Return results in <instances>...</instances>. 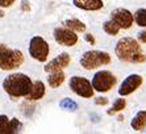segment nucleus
Listing matches in <instances>:
<instances>
[{
  "label": "nucleus",
  "instance_id": "obj_1",
  "mask_svg": "<svg viewBox=\"0 0 146 134\" xmlns=\"http://www.w3.org/2000/svg\"><path fill=\"white\" fill-rule=\"evenodd\" d=\"M115 53L120 60L129 63H142L146 60L145 54L141 50V46L134 38L124 37L117 42Z\"/></svg>",
  "mask_w": 146,
  "mask_h": 134
},
{
  "label": "nucleus",
  "instance_id": "obj_2",
  "mask_svg": "<svg viewBox=\"0 0 146 134\" xmlns=\"http://www.w3.org/2000/svg\"><path fill=\"white\" fill-rule=\"evenodd\" d=\"M33 83L31 78L25 74H12L7 76L3 82V88L12 97H27V95L32 91Z\"/></svg>",
  "mask_w": 146,
  "mask_h": 134
},
{
  "label": "nucleus",
  "instance_id": "obj_3",
  "mask_svg": "<svg viewBox=\"0 0 146 134\" xmlns=\"http://www.w3.org/2000/svg\"><path fill=\"white\" fill-rule=\"evenodd\" d=\"M24 62V55L20 50H15L0 45V68L1 70H13L20 67Z\"/></svg>",
  "mask_w": 146,
  "mask_h": 134
},
{
  "label": "nucleus",
  "instance_id": "obj_4",
  "mask_svg": "<svg viewBox=\"0 0 146 134\" xmlns=\"http://www.w3.org/2000/svg\"><path fill=\"white\" fill-rule=\"evenodd\" d=\"M111 63V57L106 51H99V50H90L86 51L80 58V64L84 67L86 70H94L100 66H106Z\"/></svg>",
  "mask_w": 146,
  "mask_h": 134
},
{
  "label": "nucleus",
  "instance_id": "obj_5",
  "mask_svg": "<svg viewBox=\"0 0 146 134\" xmlns=\"http://www.w3.org/2000/svg\"><path fill=\"white\" fill-rule=\"evenodd\" d=\"M49 44L40 36H36L29 42V54L38 62H45L49 57Z\"/></svg>",
  "mask_w": 146,
  "mask_h": 134
},
{
  "label": "nucleus",
  "instance_id": "obj_6",
  "mask_svg": "<svg viewBox=\"0 0 146 134\" xmlns=\"http://www.w3.org/2000/svg\"><path fill=\"white\" fill-rule=\"evenodd\" d=\"M116 82H117V79H116L115 75L106 70L96 72L94 75V78H92V86H94L95 91H98V92H107V91H109L111 88L115 87Z\"/></svg>",
  "mask_w": 146,
  "mask_h": 134
},
{
  "label": "nucleus",
  "instance_id": "obj_7",
  "mask_svg": "<svg viewBox=\"0 0 146 134\" xmlns=\"http://www.w3.org/2000/svg\"><path fill=\"white\" fill-rule=\"evenodd\" d=\"M70 88H71L72 92H75L76 95L82 97H86V99H88V97H92L94 96V86L92 83L88 80V79H86V78H82V76H72L70 79V83H68Z\"/></svg>",
  "mask_w": 146,
  "mask_h": 134
},
{
  "label": "nucleus",
  "instance_id": "obj_8",
  "mask_svg": "<svg viewBox=\"0 0 146 134\" xmlns=\"http://www.w3.org/2000/svg\"><path fill=\"white\" fill-rule=\"evenodd\" d=\"M54 40L62 46H74L78 42V36L70 28H55L54 29Z\"/></svg>",
  "mask_w": 146,
  "mask_h": 134
},
{
  "label": "nucleus",
  "instance_id": "obj_9",
  "mask_svg": "<svg viewBox=\"0 0 146 134\" xmlns=\"http://www.w3.org/2000/svg\"><path fill=\"white\" fill-rule=\"evenodd\" d=\"M111 20L115 21L121 29H129L133 25L134 17H133V15L130 13L128 9H125V8H119V9H115L112 13H111Z\"/></svg>",
  "mask_w": 146,
  "mask_h": 134
},
{
  "label": "nucleus",
  "instance_id": "obj_10",
  "mask_svg": "<svg viewBox=\"0 0 146 134\" xmlns=\"http://www.w3.org/2000/svg\"><path fill=\"white\" fill-rule=\"evenodd\" d=\"M141 84H142V76H139V75H137V74H132L121 83V86H120V88H119V94L121 95V96L130 95V94H133L137 88L141 87Z\"/></svg>",
  "mask_w": 146,
  "mask_h": 134
},
{
  "label": "nucleus",
  "instance_id": "obj_11",
  "mask_svg": "<svg viewBox=\"0 0 146 134\" xmlns=\"http://www.w3.org/2000/svg\"><path fill=\"white\" fill-rule=\"evenodd\" d=\"M70 60H71V58H70V55H68L67 53H62V54H59L57 58L50 60V62L44 67V70L46 71V72L59 71V70H62V68L67 67L68 64H70Z\"/></svg>",
  "mask_w": 146,
  "mask_h": 134
},
{
  "label": "nucleus",
  "instance_id": "obj_12",
  "mask_svg": "<svg viewBox=\"0 0 146 134\" xmlns=\"http://www.w3.org/2000/svg\"><path fill=\"white\" fill-rule=\"evenodd\" d=\"M72 3L76 8L84 11H99L104 5L102 0H72Z\"/></svg>",
  "mask_w": 146,
  "mask_h": 134
},
{
  "label": "nucleus",
  "instance_id": "obj_13",
  "mask_svg": "<svg viewBox=\"0 0 146 134\" xmlns=\"http://www.w3.org/2000/svg\"><path fill=\"white\" fill-rule=\"evenodd\" d=\"M45 96V84L41 80L33 83L32 91L27 95V100H40Z\"/></svg>",
  "mask_w": 146,
  "mask_h": 134
},
{
  "label": "nucleus",
  "instance_id": "obj_14",
  "mask_svg": "<svg viewBox=\"0 0 146 134\" xmlns=\"http://www.w3.org/2000/svg\"><path fill=\"white\" fill-rule=\"evenodd\" d=\"M130 125H132V127L136 131H142L146 126V111H139L138 113L133 117Z\"/></svg>",
  "mask_w": 146,
  "mask_h": 134
},
{
  "label": "nucleus",
  "instance_id": "obj_15",
  "mask_svg": "<svg viewBox=\"0 0 146 134\" xmlns=\"http://www.w3.org/2000/svg\"><path fill=\"white\" fill-rule=\"evenodd\" d=\"M63 82H65V74L62 72V70L51 72V75H49V78H48V83L51 88L59 87V86H62Z\"/></svg>",
  "mask_w": 146,
  "mask_h": 134
},
{
  "label": "nucleus",
  "instance_id": "obj_16",
  "mask_svg": "<svg viewBox=\"0 0 146 134\" xmlns=\"http://www.w3.org/2000/svg\"><path fill=\"white\" fill-rule=\"evenodd\" d=\"M12 124L5 114H0V134H12Z\"/></svg>",
  "mask_w": 146,
  "mask_h": 134
},
{
  "label": "nucleus",
  "instance_id": "obj_17",
  "mask_svg": "<svg viewBox=\"0 0 146 134\" xmlns=\"http://www.w3.org/2000/svg\"><path fill=\"white\" fill-rule=\"evenodd\" d=\"M65 25L70 29H72L74 32H84L86 30V25L82 21L76 20V19H71V20H66Z\"/></svg>",
  "mask_w": 146,
  "mask_h": 134
},
{
  "label": "nucleus",
  "instance_id": "obj_18",
  "mask_svg": "<svg viewBox=\"0 0 146 134\" xmlns=\"http://www.w3.org/2000/svg\"><path fill=\"white\" fill-rule=\"evenodd\" d=\"M103 29H104V32H106V33L111 34V36H116V34L120 32V29H121V28H120L113 20H108V21H106V23H104Z\"/></svg>",
  "mask_w": 146,
  "mask_h": 134
},
{
  "label": "nucleus",
  "instance_id": "obj_19",
  "mask_svg": "<svg viewBox=\"0 0 146 134\" xmlns=\"http://www.w3.org/2000/svg\"><path fill=\"white\" fill-rule=\"evenodd\" d=\"M59 107H61L62 109H65V111H70V112H75L78 109V104H76L74 100L68 99V97H66V99L59 101Z\"/></svg>",
  "mask_w": 146,
  "mask_h": 134
},
{
  "label": "nucleus",
  "instance_id": "obj_20",
  "mask_svg": "<svg viewBox=\"0 0 146 134\" xmlns=\"http://www.w3.org/2000/svg\"><path fill=\"white\" fill-rule=\"evenodd\" d=\"M125 105H126V101H125V99H117V100L113 103V105H112V108L108 111V114H115V113H117V112H121L124 108H125Z\"/></svg>",
  "mask_w": 146,
  "mask_h": 134
},
{
  "label": "nucleus",
  "instance_id": "obj_21",
  "mask_svg": "<svg viewBox=\"0 0 146 134\" xmlns=\"http://www.w3.org/2000/svg\"><path fill=\"white\" fill-rule=\"evenodd\" d=\"M134 20H136L138 27H143L146 28V9H138L134 13Z\"/></svg>",
  "mask_w": 146,
  "mask_h": 134
},
{
  "label": "nucleus",
  "instance_id": "obj_22",
  "mask_svg": "<svg viewBox=\"0 0 146 134\" xmlns=\"http://www.w3.org/2000/svg\"><path fill=\"white\" fill-rule=\"evenodd\" d=\"M11 124H12V131H13V133H19V131H20L21 124L19 122L17 118H12V120H11Z\"/></svg>",
  "mask_w": 146,
  "mask_h": 134
},
{
  "label": "nucleus",
  "instance_id": "obj_23",
  "mask_svg": "<svg viewBox=\"0 0 146 134\" xmlns=\"http://www.w3.org/2000/svg\"><path fill=\"white\" fill-rule=\"evenodd\" d=\"M13 3H15V0H0V7L7 8V7H11Z\"/></svg>",
  "mask_w": 146,
  "mask_h": 134
},
{
  "label": "nucleus",
  "instance_id": "obj_24",
  "mask_svg": "<svg viewBox=\"0 0 146 134\" xmlns=\"http://www.w3.org/2000/svg\"><path fill=\"white\" fill-rule=\"evenodd\" d=\"M95 104L96 105H107L108 104V99H106V97H98L95 100Z\"/></svg>",
  "mask_w": 146,
  "mask_h": 134
},
{
  "label": "nucleus",
  "instance_id": "obj_25",
  "mask_svg": "<svg viewBox=\"0 0 146 134\" xmlns=\"http://www.w3.org/2000/svg\"><path fill=\"white\" fill-rule=\"evenodd\" d=\"M84 40L88 42V44H91V45H95V38H94V36L92 34H86L84 36Z\"/></svg>",
  "mask_w": 146,
  "mask_h": 134
},
{
  "label": "nucleus",
  "instance_id": "obj_26",
  "mask_svg": "<svg viewBox=\"0 0 146 134\" xmlns=\"http://www.w3.org/2000/svg\"><path fill=\"white\" fill-rule=\"evenodd\" d=\"M138 40L141 41V42H143V44H146V30L138 33Z\"/></svg>",
  "mask_w": 146,
  "mask_h": 134
},
{
  "label": "nucleus",
  "instance_id": "obj_27",
  "mask_svg": "<svg viewBox=\"0 0 146 134\" xmlns=\"http://www.w3.org/2000/svg\"><path fill=\"white\" fill-rule=\"evenodd\" d=\"M23 9H24V11H29V9H31V8H29V3H28L27 0H24V1H23Z\"/></svg>",
  "mask_w": 146,
  "mask_h": 134
}]
</instances>
